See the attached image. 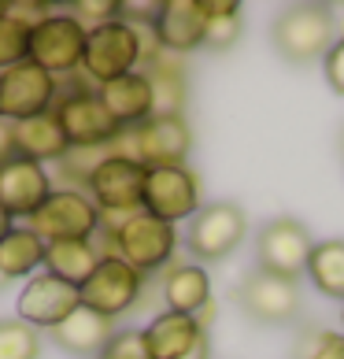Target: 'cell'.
I'll use <instances>...</instances> for the list:
<instances>
[{
  "label": "cell",
  "mask_w": 344,
  "mask_h": 359,
  "mask_svg": "<svg viewBox=\"0 0 344 359\" xmlns=\"http://www.w3.org/2000/svg\"><path fill=\"white\" fill-rule=\"evenodd\" d=\"M100 259H123L137 274H160L174 263L178 248V230L163 219L149 215V211H134V215L118 222H100V230L92 233Z\"/></svg>",
  "instance_id": "obj_1"
},
{
  "label": "cell",
  "mask_w": 344,
  "mask_h": 359,
  "mask_svg": "<svg viewBox=\"0 0 344 359\" xmlns=\"http://www.w3.org/2000/svg\"><path fill=\"white\" fill-rule=\"evenodd\" d=\"M52 115H56L63 137H67L74 152H104L123 134V126L111 118V111L97 97V89L82 74L60 78V97H56Z\"/></svg>",
  "instance_id": "obj_2"
},
{
  "label": "cell",
  "mask_w": 344,
  "mask_h": 359,
  "mask_svg": "<svg viewBox=\"0 0 344 359\" xmlns=\"http://www.w3.org/2000/svg\"><path fill=\"white\" fill-rule=\"evenodd\" d=\"M144 63V45H141V30L130 19H115L108 26L89 30L85 41V56H82V74L92 89L115 82L123 74L141 71Z\"/></svg>",
  "instance_id": "obj_3"
},
{
  "label": "cell",
  "mask_w": 344,
  "mask_h": 359,
  "mask_svg": "<svg viewBox=\"0 0 344 359\" xmlns=\"http://www.w3.org/2000/svg\"><path fill=\"white\" fill-rule=\"evenodd\" d=\"M193 149V130L185 123V115H152L149 123L134 130H123L111 152L134 159L144 170L152 167H178Z\"/></svg>",
  "instance_id": "obj_4"
},
{
  "label": "cell",
  "mask_w": 344,
  "mask_h": 359,
  "mask_svg": "<svg viewBox=\"0 0 344 359\" xmlns=\"http://www.w3.org/2000/svg\"><path fill=\"white\" fill-rule=\"evenodd\" d=\"M144 170L134 159L108 152L97 167L89 170V178L82 185V193L89 196L100 211V222H118L126 215L141 211V196H144Z\"/></svg>",
  "instance_id": "obj_5"
},
{
  "label": "cell",
  "mask_w": 344,
  "mask_h": 359,
  "mask_svg": "<svg viewBox=\"0 0 344 359\" xmlns=\"http://www.w3.org/2000/svg\"><path fill=\"white\" fill-rule=\"evenodd\" d=\"M274 48L282 52L289 63H315L322 60L337 41V26L329 8L322 4H296L285 8L282 15L274 19Z\"/></svg>",
  "instance_id": "obj_6"
},
{
  "label": "cell",
  "mask_w": 344,
  "mask_h": 359,
  "mask_svg": "<svg viewBox=\"0 0 344 359\" xmlns=\"http://www.w3.org/2000/svg\"><path fill=\"white\" fill-rule=\"evenodd\" d=\"M26 230H34L45 245L60 241H92L100 230V211L82 189H52L48 201L26 219Z\"/></svg>",
  "instance_id": "obj_7"
},
{
  "label": "cell",
  "mask_w": 344,
  "mask_h": 359,
  "mask_svg": "<svg viewBox=\"0 0 344 359\" xmlns=\"http://www.w3.org/2000/svg\"><path fill=\"white\" fill-rule=\"evenodd\" d=\"M248 233V219L245 211L230 204V201H215V204H204L196 215L189 219V233H185V248L196 256V263H219L233 256L241 248Z\"/></svg>",
  "instance_id": "obj_8"
},
{
  "label": "cell",
  "mask_w": 344,
  "mask_h": 359,
  "mask_svg": "<svg viewBox=\"0 0 344 359\" xmlns=\"http://www.w3.org/2000/svg\"><path fill=\"white\" fill-rule=\"evenodd\" d=\"M89 30L67 11H52V15L30 30V63H37L52 78H71L82 71Z\"/></svg>",
  "instance_id": "obj_9"
},
{
  "label": "cell",
  "mask_w": 344,
  "mask_h": 359,
  "mask_svg": "<svg viewBox=\"0 0 344 359\" xmlns=\"http://www.w3.org/2000/svg\"><path fill=\"white\" fill-rule=\"evenodd\" d=\"M204 208V193H200V178L189 163L178 167H152L144 175V196H141V211L163 219V222H185Z\"/></svg>",
  "instance_id": "obj_10"
},
{
  "label": "cell",
  "mask_w": 344,
  "mask_h": 359,
  "mask_svg": "<svg viewBox=\"0 0 344 359\" xmlns=\"http://www.w3.org/2000/svg\"><path fill=\"white\" fill-rule=\"evenodd\" d=\"M60 78H52L37 63H19L11 71H0V123H26L56 108Z\"/></svg>",
  "instance_id": "obj_11"
},
{
  "label": "cell",
  "mask_w": 344,
  "mask_h": 359,
  "mask_svg": "<svg viewBox=\"0 0 344 359\" xmlns=\"http://www.w3.org/2000/svg\"><path fill=\"white\" fill-rule=\"evenodd\" d=\"M78 292H82L85 308H92L97 315L115 323L118 315L134 311L137 300L144 297V274H137L123 259H100L97 271L85 278V285Z\"/></svg>",
  "instance_id": "obj_12"
},
{
  "label": "cell",
  "mask_w": 344,
  "mask_h": 359,
  "mask_svg": "<svg viewBox=\"0 0 344 359\" xmlns=\"http://www.w3.org/2000/svg\"><path fill=\"white\" fill-rule=\"evenodd\" d=\"M311 248H315V241H311L308 226H303L300 219H270L259 230V241H256L259 271L296 282V278L308 271Z\"/></svg>",
  "instance_id": "obj_13"
},
{
  "label": "cell",
  "mask_w": 344,
  "mask_h": 359,
  "mask_svg": "<svg viewBox=\"0 0 344 359\" xmlns=\"http://www.w3.org/2000/svg\"><path fill=\"white\" fill-rule=\"evenodd\" d=\"M78 308H82V292L67 282H60V278H52L48 271H37L34 278H26V285L19 292L15 318L26 326H34L37 334H41V330L52 334V330Z\"/></svg>",
  "instance_id": "obj_14"
},
{
  "label": "cell",
  "mask_w": 344,
  "mask_h": 359,
  "mask_svg": "<svg viewBox=\"0 0 344 359\" xmlns=\"http://www.w3.org/2000/svg\"><path fill=\"white\" fill-rule=\"evenodd\" d=\"M237 304H241L245 315L256 318V323L282 326V323H293L300 315V285L256 267L241 282V289H237Z\"/></svg>",
  "instance_id": "obj_15"
},
{
  "label": "cell",
  "mask_w": 344,
  "mask_h": 359,
  "mask_svg": "<svg viewBox=\"0 0 344 359\" xmlns=\"http://www.w3.org/2000/svg\"><path fill=\"white\" fill-rule=\"evenodd\" d=\"M204 0H167L156 4V19H152V34L156 45L170 56H189V52L204 48Z\"/></svg>",
  "instance_id": "obj_16"
},
{
  "label": "cell",
  "mask_w": 344,
  "mask_h": 359,
  "mask_svg": "<svg viewBox=\"0 0 344 359\" xmlns=\"http://www.w3.org/2000/svg\"><path fill=\"white\" fill-rule=\"evenodd\" d=\"M48 193H52V178L34 159L15 156L0 167V208L11 219H30L48 201Z\"/></svg>",
  "instance_id": "obj_17"
},
{
  "label": "cell",
  "mask_w": 344,
  "mask_h": 359,
  "mask_svg": "<svg viewBox=\"0 0 344 359\" xmlns=\"http://www.w3.org/2000/svg\"><path fill=\"white\" fill-rule=\"evenodd\" d=\"M141 334L152 359H189L193 352L207 348V330L193 315L178 311H160Z\"/></svg>",
  "instance_id": "obj_18"
},
{
  "label": "cell",
  "mask_w": 344,
  "mask_h": 359,
  "mask_svg": "<svg viewBox=\"0 0 344 359\" xmlns=\"http://www.w3.org/2000/svg\"><path fill=\"white\" fill-rule=\"evenodd\" d=\"M97 97L104 100V108L111 111V118L123 130H134V126L149 123V118L156 115L152 86H149V78H144V71L123 74V78H115V82L100 86Z\"/></svg>",
  "instance_id": "obj_19"
},
{
  "label": "cell",
  "mask_w": 344,
  "mask_h": 359,
  "mask_svg": "<svg viewBox=\"0 0 344 359\" xmlns=\"http://www.w3.org/2000/svg\"><path fill=\"white\" fill-rule=\"evenodd\" d=\"M163 300H167V311L200 318L207 308H215V300H211V274L200 263H170L163 274Z\"/></svg>",
  "instance_id": "obj_20"
},
{
  "label": "cell",
  "mask_w": 344,
  "mask_h": 359,
  "mask_svg": "<svg viewBox=\"0 0 344 359\" xmlns=\"http://www.w3.org/2000/svg\"><path fill=\"white\" fill-rule=\"evenodd\" d=\"M111 334H115V323H111V318H104V315H97L92 308H85V304H82V308L71 311L56 330H52V344H56L60 352L97 359L100 348L111 341Z\"/></svg>",
  "instance_id": "obj_21"
},
{
  "label": "cell",
  "mask_w": 344,
  "mask_h": 359,
  "mask_svg": "<svg viewBox=\"0 0 344 359\" xmlns=\"http://www.w3.org/2000/svg\"><path fill=\"white\" fill-rule=\"evenodd\" d=\"M11 137H15V156L34 159V163H63V156L71 152L67 137L56 123V115L45 111L37 118H26V123H11Z\"/></svg>",
  "instance_id": "obj_22"
},
{
  "label": "cell",
  "mask_w": 344,
  "mask_h": 359,
  "mask_svg": "<svg viewBox=\"0 0 344 359\" xmlns=\"http://www.w3.org/2000/svg\"><path fill=\"white\" fill-rule=\"evenodd\" d=\"M144 78L152 86V100H156V115H181L185 108V67H181V56H170V52H156L152 60L141 63Z\"/></svg>",
  "instance_id": "obj_23"
},
{
  "label": "cell",
  "mask_w": 344,
  "mask_h": 359,
  "mask_svg": "<svg viewBox=\"0 0 344 359\" xmlns=\"http://www.w3.org/2000/svg\"><path fill=\"white\" fill-rule=\"evenodd\" d=\"M100 252L92 241H60V245H45V271L60 282H67L74 289L85 285V278L97 271Z\"/></svg>",
  "instance_id": "obj_24"
},
{
  "label": "cell",
  "mask_w": 344,
  "mask_h": 359,
  "mask_svg": "<svg viewBox=\"0 0 344 359\" xmlns=\"http://www.w3.org/2000/svg\"><path fill=\"white\" fill-rule=\"evenodd\" d=\"M41 267H45V241L26 226H15L0 241V274L8 282H19V278H34Z\"/></svg>",
  "instance_id": "obj_25"
},
{
  "label": "cell",
  "mask_w": 344,
  "mask_h": 359,
  "mask_svg": "<svg viewBox=\"0 0 344 359\" xmlns=\"http://www.w3.org/2000/svg\"><path fill=\"white\" fill-rule=\"evenodd\" d=\"M311 285L322 292V297L344 300V241L340 237H329V241H315L311 256H308V271Z\"/></svg>",
  "instance_id": "obj_26"
},
{
  "label": "cell",
  "mask_w": 344,
  "mask_h": 359,
  "mask_svg": "<svg viewBox=\"0 0 344 359\" xmlns=\"http://www.w3.org/2000/svg\"><path fill=\"white\" fill-rule=\"evenodd\" d=\"M204 48L211 52H226L241 37V4L237 0H204Z\"/></svg>",
  "instance_id": "obj_27"
},
{
  "label": "cell",
  "mask_w": 344,
  "mask_h": 359,
  "mask_svg": "<svg viewBox=\"0 0 344 359\" xmlns=\"http://www.w3.org/2000/svg\"><path fill=\"white\" fill-rule=\"evenodd\" d=\"M41 334L19 318H0V359H37Z\"/></svg>",
  "instance_id": "obj_28"
},
{
  "label": "cell",
  "mask_w": 344,
  "mask_h": 359,
  "mask_svg": "<svg viewBox=\"0 0 344 359\" xmlns=\"http://www.w3.org/2000/svg\"><path fill=\"white\" fill-rule=\"evenodd\" d=\"M30 60V30L0 11V71H11Z\"/></svg>",
  "instance_id": "obj_29"
},
{
  "label": "cell",
  "mask_w": 344,
  "mask_h": 359,
  "mask_svg": "<svg viewBox=\"0 0 344 359\" xmlns=\"http://www.w3.org/2000/svg\"><path fill=\"white\" fill-rule=\"evenodd\" d=\"M123 8L126 4H118V0H74V4H67L63 11L82 22L85 30H97V26H108L115 19H123Z\"/></svg>",
  "instance_id": "obj_30"
},
{
  "label": "cell",
  "mask_w": 344,
  "mask_h": 359,
  "mask_svg": "<svg viewBox=\"0 0 344 359\" xmlns=\"http://www.w3.org/2000/svg\"><path fill=\"white\" fill-rule=\"evenodd\" d=\"M296 359H344V334H337V330H308L296 344Z\"/></svg>",
  "instance_id": "obj_31"
},
{
  "label": "cell",
  "mask_w": 344,
  "mask_h": 359,
  "mask_svg": "<svg viewBox=\"0 0 344 359\" xmlns=\"http://www.w3.org/2000/svg\"><path fill=\"white\" fill-rule=\"evenodd\" d=\"M97 359H152V355H149V344H144L141 330H115Z\"/></svg>",
  "instance_id": "obj_32"
},
{
  "label": "cell",
  "mask_w": 344,
  "mask_h": 359,
  "mask_svg": "<svg viewBox=\"0 0 344 359\" xmlns=\"http://www.w3.org/2000/svg\"><path fill=\"white\" fill-rule=\"evenodd\" d=\"M4 11H8L15 22H22L26 30H37V26L52 15V8L41 4V0H4Z\"/></svg>",
  "instance_id": "obj_33"
},
{
  "label": "cell",
  "mask_w": 344,
  "mask_h": 359,
  "mask_svg": "<svg viewBox=\"0 0 344 359\" xmlns=\"http://www.w3.org/2000/svg\"><path fill=\"white\" fill-rule=\"evenodd\" d=\"M322 71H326V82L333 93H340L344 97V37H337L333 48L322 56Z\"/></svg>",
  "instance_id": "obj_34"
},
{
  "label": "cell",
  "mask_w": 344,
  "mask_h": 359,
  "mask_svg": "<svg viewBox=\"0 0 344 359\" xmlns=\"http://www.w3.org/2000/svg\"><path fill=\"white\" fill-rule=\"evenodd\" d=\"M15 159V137H11V123H0V167Z\"/></svg>",
  "instance_id": "obj_35"
},
{
  "label": "cell",
  "mask_w": 344,
  "mask_h": 359,
  "mask_svg": "<svg viewBox=\"0 0 344 359\" xmlns=\"http://www.w3.org/2000/svg\"><path fill=\"white\" fill-rule=\"evenodd\" d=\"M11 230H15V219H11V215H8V211H4V208H0V241H4V237H8Z\"/></svg>",
  "instance_id": "obj_36"
},
{
  "label": "cell",
  "mask_w": 344,
  "mask_h": 359,
  "mask_svg": "<svg viewBox=\"0 0 344 359\" xmlns=\"http://www.w3.org/2000/svg\"><path fill=\"white\" fill-rule=\"evenodd\" d=\"M189 359H207V348H200V352H193Z\"/></svg>",
  "instance_id": "obj_37"
},
{
  "label": "cell",
  "mask_w": 344,
  "mask_h": 359,
  "mask_svg": "<svg viewBox=\"0 0 344 359\" xmlns=\"http://www.w3.org/2000/svg\"><path fill=\"white\" fill-rule=\"evenodd\" d=\"M0 285H8V278H4V274H0Z\"/></svg>",
  "instance_id": "obj_38"
}]
</instances>
